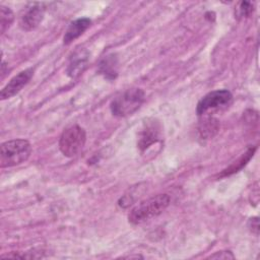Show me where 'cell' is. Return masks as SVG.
<instances>
[{"instance_id":"1","label":"cell","mask_w":260,"mask_h":260,"mask_svg":"<svg viewBox=\"0 0 260 260\" xmlns=\"http://www.w3.org/2000/svg\"><path fill=\"white\" fill-rule=\"evenodd\" d=\"M170 200L168 194H158L138 203L128 214L129 222L132 224H140L157 216L169 206Z\"/></svg>"},{"instance_id":"2","label":"cell","mask_w":260,"mask_h":260,"mask_svg":"<svg viewBox=\"0 0 260 260\" xmlns=\"http://www.w3.org/2000/svg\"><path fill=\"white\" fill-rule=\"evenodd\" d=\"M31 153V145L25 139H12L1 144L0 166L10 168L27 160Z\"/></svg>"},{"instance_id":"3","label":"cell","mask_w":260,"mask_h":260,"mask_svg":"<svg viewBox=\"0 0 260 260\" xmlns=\"http://www.w3.org/2000/svg\"><path fill=\"white\" fill-rule=\"evenodd\" d=\"M145 99L141 88H130L116 96L111 103V112L117 117H126L135 113Z\"/></svg>"},{"instance_id":"4","label":"cell","mask_w":260,"mask_h":260,"mask_svg":"<svg viewBox=\"0 0 260 260\" xmlns=\"http://www.w3.org/2000/svg\"><path fill=\"white\" fill-rule=\"evenodd\" d=\"M85 141V130L78 125H72L62 132L59 139V148L65 156L73 157L83 148Z\"/></svg>"},{"instance_id":"5","label":"cell","mask_w":260,"mask_h":260,"mask_svg":"<svg viewBox=\"0 0 260 260\" xmlns=\"http://www.w3.org/2000/svg\"><path fill=\"white\" fill-rule=\"evenodd\" d=\"M161 139V127L154 119H148L143 123L138 133L137 146L141 152L146 151L151 145L156 144Z\"/></svg>"},{"instance_id":"6","label":"cell","mask_w":260,"mask_h":260,"mask_svg":"<svg viewBox=\"0 0 260 260\" xmlns=\"http://www.w3.org/2000/svg\"><path fill=\"white\" fill-rule=\"evenodd\" d=\"M45 6L40 2L28 3L23 7L19 16V26L26 31L35 29L43 20Z\"/></svg>"},{"instance_id":"7","label":"cell","mask_w":260,"mask_h":260,"mask_svg":"<svg viewBox=\"0 0 260 260\" xmlns=\"http://www.w3.org/2000/svg\"><path fill=\"white\" fill-rule=\"evenodd\" d=\"M232 98L233 95L228 89H217L208 92L197 104L196 113L200 116L209 110L225 106L232 101Z\"/></svg>"},{"instance_id":"8","label":"cell","mask_w":260,"mask_h":260,"mask_svg":"<svg viewBox=\"0 0 260 260\" xmlns=\"http://www.w3.org/2000/svg\"><path fill=\"white\" fill-rule=\"evenodd\" d=\"M32 75H34L32 68H27V69L20 71L17 75L13 76L8 81V83L2 88L1 93H0L1 100L10 99L11 96L18 93L23 88V86L28 83V81L30 80Z\"/></svg>"},{"instance_id":"9","label":"cell","mask_w":260,"mask_h":260,"mask_svg":"<svg viewBox=\"0 0 260 260\" xmlns=\"http://www.w3.org/2000/svg\"><path fill=\"white\" fill-rule=\"evenodd\" d=\"M91 20L87 17H81L73 20L67 27L63 37L64 45L71 44L74 40L79 38L90 25Z\"/></svg>"},{"instance_id":"10","label":"cell","mask_w":260,"mask_h":260,"mask_svg":"<svg viewBox=\"0 0 260 260\" xmlns=\"http://www.w3.org/2000/svg\"><path fill=\"white\" fill-rule=\"evenodd\" d=\"M88 62V53L86 50H77L71 57L67 68V74L71 78L79 76L85 69Z\"/></svg>"},{"instance_id":"11","label":"cell","mask_w":260,"mask_h":260,"mask_svg":"<svg viewBox=\"0 0 260 260\" xmlns=\"http://www.w3.org/2000/svg\"><path fill=\"white\" fill-rule=\"evenodd\" d=\"M118 60L114 54L106 56L99 65V72L107 79H115L118 74Z\"/></svg>"},{"instance_id":"12","label":"cell","mask_w":260,"mask_h":260,"mask_svg":"<svg viewBox=\"0 0 260 260\" xmlns=\"http://www.w3.org/2000/svg\"><path fill=\"white\" fill-rule=\"evenodd\" d=\"M255 150H256V147L248 148L237 160H235L233 164H231L226 169L222 171V173L220 174V177H226L239 172L251 159V157L254 155Z\"/></svg>"},{"instance_id":"13","label":"cell","mask_w":260,"mask_h":260,"mask_svg":"<svg viewBox=\"0 0 260 260\" xmlns=\"http://www.w3.org/2000/svg\"><path fill=\"white\" fill-rule=\"evenodd\" d=\"M218 130V123L217 120L213 118H208L204 120L203 123H201L199 127V132L202 137L204 138H210L212 137Z\"/></svg>"},{"instance_id":"14","label":"cell","mask_w":260,"mask_h":260,"mask_svg":"<svg viewBox=\"0 0 260 260\" xmlns=\"http://www.w3.org/2000/svg\"><path fill=\"white\" fill-rule=\"evenodd\" d=\"M14 20V14L9 7L1 6L0 10V26H1V34H4L12 24Z\"/></svg>"},{"instance_id":"15","label":"cell","mask_w":260,"mask_h":260,"mask_svg":"<svg viewBox=\"0 0 260 260\" xmlns=\"http://www.w3.org/2000/svg\"><path fill=\"white\" fill-rule=\"evenodd\" d=\"M239 15L240 16H249L252 11H253V5L250 3V2H246V1H243L240 3V6H239Z\"/></svg>"},{"instance_id":"16","label":"cell","mask_w":260,"mask_h":260,"mask_svg":"<svg viewBox=\"0 0 260 260\" xmlns=\"http://www.w3.org/2000/svg\"><path fill=\"white\" fill-rule=\"evenodd\" d=\"M251 232L255 235H258L259 234V220H258V217L255 216V217H251L249 219V223H248Z\"/></svg>"}]
</instances>
